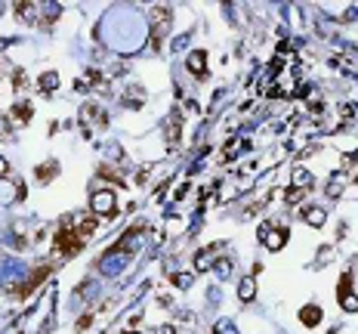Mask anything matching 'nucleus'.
<instances>
[{"label":"nucleus","mask_w":358,"mask_h":334,"mask_svg":"<svg viewBox=\"0 0 358 334\" xmlns=\"http://www.w3.org/2000/svg\"><path fill=\"white\" fill-rule=\"evenodd\" d=\"M81 248H84V235L71 229V220H65L62 229L56 232V251H59L62 257H74Z\"/></svg>","instance_id":"nucleus-1"},{"label":"nucleus","mask_w":358,"mask_h":334,"mask_svg":"<svg viewBox=\"0 0 358 334\" xmlns=\"http://www.w3.org/2000/svg\"><path fill=\"white\" fill-rule=\"evenodd\" d=\"M303 220L309 223V226H321V223L328 220V210L324 207H306L303 210Z\"/></svg>","instance_id":"nucleus-7"},{"label":"nucleus","mask_w":358,"mask_h":334,"mask_svg":"<svg viewBox=\"0 0 358 334\" xmlns=\"http://www.w3.org/2000/svg\"><path fill=\"white\" fill-rule=\"evenodd\" d=\"M340 303H343V310H346V313H355V310H358V297H355V294H349V297H343Z\"/></svg>","instance_id":"nucleus-17"},{"label":"nucleus","mask_w":358,"mask_h":334,"mask_svg":"<svg viewBox=\"0 0 358 334\" xmlns=\"http://www.w3.org/2000/svg\"><path fill=\"white\" fill-rule=\"evenodd\" d=\"M303 198V189H297V186H294V189H287V201L294 204V201H300Z\"/></svg>","instance_id":"nucleus-19"},{"label":"nucleus","mask_w":358,"mask_h":334,"mask_svg":"<svg viewBox=\"0 0 358 334\" xmlns=\"http://www.w3.org/2000/svg\"><path fill=\"white\" fill-rule=\"evenodd\" d=\"M269 229H272V226H269V223H263V226H259V232H256V235H259V238H266V235H269Z\"/></svg>","instance_id":"nucleus-23"},{"label":"nucleus","mask_w":358,"mask_h":334,"mask_svg":"<svg viewBox=\"0 0 358 334\" xmlns=\"http://www.w3.org/2000/svg\"><path fill=\"white\" fill-rule=\"evenodd\" d=\"M16 87H19V90L25 87V71H16Z\"/></svg>","instance_id":"nucleus-20"},{"label":"nucleus","mask_w":358,"mask_h":334,"mask_svg":"<svg viewBox=\"0 0 358 334\" xmlns=\"http://www.w3.org/2000/svg\"><path fill=\"white\" fill-rule=\"evenodd\" d=\"M130 334H133V331H130Z\"/></svg>","instance_id":"nucleus-27"},{"label":"nucleus","mask_w":358,"mask_h":334,"mask_svg":"<svg viewBox=\"0 0 358 334\" xmlns=\"http://www.w3.org/2000/svg\"><path fill=\"white\" fill-rule=\"evenodd\" d=\"M232 272V263H225V260H222V263H219V276H229Z\"/></svg>","instance_id":"nucleus-21"},{"label":"nucleus","mask_w":358,"mask_h":334,"mask_svg":"<svg viewBox=\"0 0 358 334\" xmlns=\"http://www.w3.org/2000/svg\"><path fill=\"white\" fill-rule=\"evenodd\" d=\"M349 288H352V272H343V276H340V288H337L340 300H343V297H349Z\"/></svg>","instance_id":"nucleus-15"},{"label":"nucleus","mask_w":358,"mask_h":334,"mask_svg":"<svg viewBox=\"0 0 358 334\" xmlns=\"http://www.w3.org/2000/svg\"><path fill=\"white\" fill-rule=\"evenodd\" d=\"M161 334H176V328H173V325H164V328H161Z\"/></svg>","instance_id":"nucleus-25"},{"label":"nucleus","mask_w":358,"mask_h":334,"mask_svg":"<svg viewBox=\"0 0 358 334\" xmlns=\"http://www.w3.org/2000/svg\"><path fill=\"white\" fill-rule=\"evenodd\" d=\"M170 10L167 7H154L151 10V25H154V34H151V47L157 50V47H161V34L167 31V25H170Z\"/></svg>","instance_id":"nucleus-2"},{"label":"nucleus","mask_w":358,"mask_h":334,"mask_svg":"<svg viewBox=\"0 0 358 334\" xmlns=\"http://www.w3.org/2000/svg\"><path fill=\"white\" fill-rule=\"evenodd\" d=\"M13 115H16V121H31V105L28 102H16L13 105Z\"/></svg>","instance_id":"nucleus-14"},{"label":"nucleus","mask_w":358,"mask_h":334,"mask_svg":"<svg viewBox=\"0 0 358 334\" xmlns=\"http://www.w3.org/2000/svg\"><path fill=\"white\" fill-rule=\"evenodd\" d=\"M294 186H297V189H309V186H312V173L303 170V167H297L294 170Z\"/></svg>","instance_id":"nucleus-12"},{"label":"nucleus","mask_w":358,"mask_h":334,"mask_svg":"<svg viewBox=\"0 0 358 334\" xmlns=\"http://www.w3.org/2000/svg\"><path fill=\"white\" fill-rule=\"evenodd\" d=\"M90 204H93V214H108V217H114V214H117V210H114V192H108V189L96 192Z\"/></svg>","instance_id":"nucleus-3"},{"label":"nucleus","mask_w":358,"mask_h":334,"mask_svg":"<svg viewBox=\"0 0 358 334\" xmlns=\"http://www.w3.org/2000/svg\"><path fill=\"white\" fill-rule=\"evenodd\" d=\"M47 276H50V266H37V269H34L31 276H28V282H25V285L19 288V294H22V297H28L31 291H37V288H41V282H44Z\"/></svg>","instance_id":"nucleus-4"},{"label":"nucleus","mask_w":358,"mask_h":334,"mask_svg":"<svg viewBox=\"0 0 358 334\" xmlns=\"http://www.w3.org/2000/svg\"><path fill=\"white\" fill-rule=\"evenodd\" d=\"M253 294H256V282L250 276V279H244L241 285H238V297H241V300H253Z\"/></svg>","instance_id":"nucleus-9"},{"label":"nucleus","mask_w":358,"mask_h":334,"mask_svg":"<svg viewBox=\"0 0 358 334\" xmlns=\"http://www.w3.org/2000/svg\"><path fill=\"white\" fill-rule=\"evenodd\" d=\"M300 322L309 325V328H315L318 322H321V310H318V307H303L300 310Z\"/></svg>","instance_id":"nucleus-8"},{"label":"nucleus","mask_w":358,"mask_h":334,"mask_svg":"<svg viewBox=\"0 0 358 334\" xmlns=\"http://www.w3.org/2000/svg\"><path fill=\"white\" fill-rule=\"evenodd\" d=\"M4 127H7V121H4V115H0V130H4Z\"/></svg>","instance_id":"nucleus-26"},{"label":"nucleus","mask_w":358,"mask_h":334,"mask_svg":"<svg viewBox=\"0 0 358 334\" xmlns=\"http://www.w3.org/2000/svg\"><path fill=\"white\" fill-rule=\"evenodd\" d=\"M96 223H99V220H96L93 214H87V217H81V220H77V232H81V229H84V235H90V232H96Z\"/></svg>","instance_id":"nucleus-13"},{"label":"nucleus","mask_w":358,"mask_h":334,"mask_svg":"<svg viewBox=\"0 0 358 334\" xmlns=\"http://www.w3.org/2000/svg\"><path fill=\"white\" fill-rule=\"evenodd\" d=\"M7 170H10V164H7V161H4V158H0V176H4V173H7Z\"/></svg>","instance_id":"nucleus-24"},{"label":"nucleus","mask_w":358,"mask_h":334,"mask_svg":"<svg viewBox=\"0 0 358 334\" xmlns=\"http://www.w3.org/2000/svg\"><path fill=\"white\" fill-rule=\"evenodd\" d=\"M340 189H343V176H334V186H331V192H328V195H331V198H337V195H340Z\"/></svg>","instance_id":"nucleus-18"},{"label":"nucleus","mask_w":358,"mask_h":334,"mask_svg":"<svg viewBox=\"0 0 358 334\" xmlns=\"http://www.w3.org/2000/svg\"><path fill=\"white\" fill-rule=\"evenodd\" d=\"M56 173H59V164H56V161H47V164H41V167H37V179H41V183L53 179Z\"/></svg>","instance_id":"nucleus-10"},{"label":"nucleus","mask_w":358,"mask_h":334,"mask_svg":"<svg viewBox=\"0 0 358 334\" xmlns=\"http://www.w3.org/2000/svg\"><path fill=\"white\" fill-rule=\"evenodd\" d=\"M263 241H266L269 251H281V248L287 245V232H284V229H269V235H266Z\"/></svg>","instance_id":"nucleus-6"},{"label":"nucleus","mask_w":358,"mask_h":334,"mask_svg":"<svg viewBox=\"0 0 358 334\" xmlns=\"http://www.w3.org/2000/svg\"><path fill=\"white\" fill-rule=\"evenodd\" d=\"M87 325H90V316H81V319H77V331L87 328Z\"/></svg>","instance_id":"nucleus-22"},{"label":"nucleus","mask_w":358,"mask_h":334,"mask_svg":"<svg viewBox=\"0 0 358 334\" xmlns=\"http://www.w3.org/2000/svg\"><path fill=\"white\" fill-rule=\"evenodd\" d=\"M56 87H59V74H56V71L41 74V90H44V93H53Z\"/></svg>","instance_id":"nucleus-11"},{"label":"nucleus","mask_w":358,"mask_h":334,"mask_svg":"<svg viewBox=\"0 0 358 334\" xmlns=\"http://www.w3.org/2000/svg\"><path fill=\"white\" fill-rule=\"evenodd\" d=\"M185 65H188V71H191V74H198V78H201V74H207V53L194 50V53L185 59Z\"/></svg>","instance_id":"nucleus-5"},{"label":"nucleus","mask_w":358,"mask_h":334,"mask_svg":"<svg viewBox=\"0 0 358 334\" xmlns=\"http://www.w3.org/2000/svg\"><path fill=\"white\" fill-rule=\"evenodd\" d=\"M170 282H173L176 288H188V285H191V276H188V272H176Z\"/></svg>","instance_id":"nucleus-16"}]
</instances>
